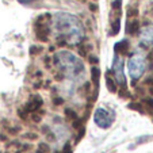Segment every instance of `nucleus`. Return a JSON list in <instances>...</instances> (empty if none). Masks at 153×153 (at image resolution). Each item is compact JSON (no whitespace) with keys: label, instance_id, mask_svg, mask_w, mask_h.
I'll return each instance as SVG.
<instances>
[{"label":"nucleus","instance_id":"1","mask_svg":"<svg viewBox=\"0 0 153 153\" xmlns=\"http://www.w3.org/2000/svg\"><path fill=\"white\" fill-rule=\"evenodd\" d=\"M52 29L61 43L79 45L84 39V27L77 16L68 12H57L53 15Z\"/></svg>","mask_w":153,"mask_h":153},{"label":"nucleus","instance_id":"2","mask_svg":"<svg viewBox=\"0 0 153 153\" xmlns=\"http://www.w3.org/2000/svg\"><path fill=\"white\" fill-rule=\"evenodd\" d=\"M54 65L57 69L62 73L64 77L69 79V80H80L83 79L85 68L84 64L77 56H75L72 52L68 50H60L54 54Z\"/></svg>","mask_w":153,"mask_h":153},{"label":"nucleus","instance_id":"3","mask_svg":"<svg viewBox=\"0 0 153 153\" xmlns=\"http://www.w3.org/2000/svg\"><path fill=\"white\" fill-rule=\"evenodd\" d=\"M127 71H129L131 80H138L146 71V58L140 53L134 54L133 57H130L129 62H127Z\"/></svg>","mask_w":153,"mask_h":153},{"label":"nucleus","instance_id":"4","mask_svg":"<svg viewBox=\"0 0 153 153\" xmlns=\"http://www.w3.org/2000/svg\"><path fill=\"white\" fill-rule=\"evenodd\" d=\"M49 15H41L35 19L34 22V31H35V37L39 41H48V37H49L50 33V22L52 20L49 19Z\"/></svg>","mask_w":153,"mask_h":153},{"label":"nucleus","instance_id":"5","mask_svg":"<svg viewBox=\"0 0 153 153\" xmlns=\"http://www.w3.org/2000/svg\"><path fill=\"white\" fill-rule=\"evenodd\" d=\"M114 119H115V113L113 110H106L103 107H99L95 110V114H94V121L98 125L100 129H108L111 127Z\"/></svg>","mask_w":153,"mask_h":153},{"label":"nucleus","instance_id":"6","mask_svg":"<svg viewBox=\"0 0 153 153\" xmlns=\"http://www.w3.org/2000/svg\"><path fill=\"white\" fill-rule=\"evenodd\" d=\"M43 104V100L39 95H33L31 98L27 100V103L23 106V108L19 110V115L20 118H26L27 115H31V114H35L37 111L41 110V107Z\"/></svg>","mask_w":153,"mask_h":153},{"label":"nucleus","instance_id":"7","mask_svg":"<svg viewBox=\"0 0 153 153\" xmlns=\"http://www.w3.org/2000/svg\"><path fill=\"white\" fill-rule=\"evenodd\" d=\"M111 72L114 73V77L118 81L119 85H121L122 88H126V79H125V73H123V61H122V58L118 57V56H114Z\"/></svg>","mask_w":153,"mask_h":153},{"label":"nucleus","instance_id":"8","mask_svg":"<svg viewBox=\"0 0 153 153\" xmlns=\"http://www.w3.org/2000/svg\"><path fill=\"white\" fill-rule=\"evenodd\" d=\"M140 42L144 46H153V25H146L140 29Z\"/></svg>","mask_w":153,"mask_h":153},{"label":"nucleus","instance_id":"9","mask_svg":"<svg viewBox=\"0 0 153 153\" xmlns=\"http://www.w3.org/2000/svg\"><path fill=\"white\" fill-rule=\"evenodd\" d=\"M129 48H130V43L127 39H122L121 42H117L115 46H114V50L115 53H121V54H126L129 52Z\"/></svg>","mask_w":153,"mask_h":153},{"label":"nucleus","instance_id":"10","mask_svg":"<svg viewBox=\"0 0 153 153\" xmlns=\"http://www.w3.org/2000/svg\"><path fill=\"white\" fill-rule=\"evenodd\" d=\"M111 30H113L110 33L111 35H117L119 33V30H121V15H117L113 19V22H111Z\"/></svg>","mask_w":153,"mask_h":153},{"label":"nucleus","instance_id":"11","mask_svg":"<svg viewBox=\"0 0 153 153\" xmlns=\"http://www.w3.org/2000/svg\"><path fill=\"white\" fill-rule=\"evenodd\" d=\"M138 31H140L138 20L133 19L131 22H129V25H127V33H129V34H131V35H136Z\"/></svg>","mask_w":153,"mask_h":153},{"label":"nucleus","instance_id":"12","mask_svg":"<svg viewBox=\"0 0 153 153\" xmlns=\"http://www.w3.org/2000/svg\"><path fill=\"white\" fill-rule=\"evenodd\" d=\"M99 79H100V71H99V68L92 67L91 68V80H92L94 85H95L96 88L99 87Z\"/></svg>","mask_w":153,"mask_h":153},{"label":"nucleus","instance_id":"13","mask_svg":"<svg viewBox=\"0 0 153 153\" xmlns=\"http://www.w3.org/2000/svg\"><path fill=\"white\" fill-rule=\"evenodd\" d=\"M106 81H107V88H108V91H111V92H117V84L114 83V80L110 77V75H107Z\"/></svg>","mask_w":153,"mask_h":153},{"label":"nucleus","instance_id":"14","mask_svg":"<svg viewBox=\"0 0 153 153\" xmlns=\"http://www.w3.org/2000/svg\"><path fill=\"white\" fill-rule=\"evenodd\" d=\"M65 115H67V118H69V119H77L79 117H77V113H76L75 110H72V108H65Z\"/></svg>","mask_w":153,"mask_h":153},{"label":"nucleus","instance_id":"15","mask_svg":"<svg viewBox=\"0 0 153 153\" xmlns=\"http://www.w3.org/2000/svg\"><path fill=\"white\" fill-rule=\"evenodd\" d=\"M129 108H133V110L138 111V113L145 114V110H144V107H142V104H138V103H130V104H129Z\"/></svg>","mask_w":153,"mask_h":153},{"label":"nucleus","instance_id":"16","mask_svg":"<svg viewBox=\"0 0 153 153\" xmlns=\"http://www.w3.org/2000/svg\"><path fill=\"white\" fill-rule=\"evenodd\" d=\"M35 153H49V145L48 144H41L38 146V149L35 150Z\"/></svg>","mask_w":153,"mask_h":153},{"label":"nucleus","instance_id":"17","mask_svg":"<svg viewBox=\"0 0 153 153\" xmlns=\"http://www.w3.org/2000/svg\"><path fill=\"white\" fill-rule=\"evenodd\" d=\"M142 103L145 104V107H146V108L153 110V99L152 98H145L144 100H142Z\"/></svg>","mask_w":153,"mask_h":153},{"label":"nucleus","instance_id":"18","mask_svg":"<svg viewBox=\"0 0 153 153\" xmlns=\"http://www.w3.org/2000/svg\"><path fill=\"white\" fill-rule=\"evenodd\" d=\"M18 1L22 4H30V3H33V1H37V0H18Z\"/></svg>","mask_w":153,"mask_h":153}]
</instances>
